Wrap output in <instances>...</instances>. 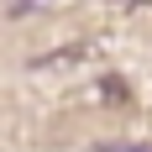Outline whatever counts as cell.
I'll list each match as a JSON object with an SVG mask.
<instances>
[{"label":"cell","instance_id":"cell-1","mask_svg":"<svg viewBox=\"0 0 152 152\" xmlns=\"http://www.w3.org/2000/svg\"><path fill=\"white\" fill-rule=\"evenodd\" d=\"M100 58V42H68V47H53L42 58H31L37 74H58V68H79V63H94Z\"/></svg>","mask_w":152,"mask_h":152},{"label":"cell","instance_id":"cell-2","mask_svg":"<svg viewBox=\"0 0 152 152\" xmlns=\"http://www.w3.org/2000/svg\"><path fill=\"white\" fill-rule=\"evenodd\" d=\"M89 152H152V142H94Z\"/></svg>","mask_w":152,"mask_h":152}]
</instances>
